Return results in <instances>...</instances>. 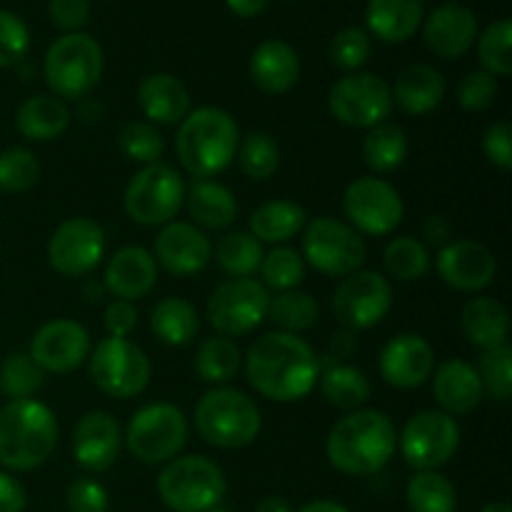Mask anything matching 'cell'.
I'll return each mask as SVG.
<instances>
[{
  "mask_svg": "<svg viewBox=\"0 0 512 512\" xmlns=\"http://www.w3.org/2000/svg\"><path fill=\"white\" fill-rule=\"evenodd\" d=\"M433 395L448 415H468L483 403L485 390L475 365L465 360H445L433 375Z\"/></svg>",
  "mask_w": 512,
  "mask_h": 512,
  "instance_id": "26",
  "label": "cell"
},
{
  "mask_svg": "<svg viewBox=\"0 0 512 512\" xmlns=\"http://www.w3.org/2000/svg\"><path fill=\"white\" fill-rule=\"evenodd\" d=\"M88 370L93 383L105 395L118 400L135 398L150 383V360L140 345L128 338H103L88 355Z\"/></svg>",
  "mask_w": 512,
  "mask_h": 512,
  "instance_id": "10",
  "label": "cell"
},
{
  "mask_svg": "<svg viewBox=\"0 0 512 512\" xmlns=\"http://www.w3.org/2000/svg\"><path fill=\"white\" fill-rule=\"evenodd\" d=\"M245 375L253 390L273 403H295L315 388L320 360L303 338L293 333H265L245 355Z\"/></svg>",
  "mask_w": 512,
  "mask_h": 512,
  "instance_id": "1",
  "label": "cell"
},
{
  "mask_svg": "<svg viewBox=\"0 0 512 512\" xmlns=\"http://www.w3.org/2000/svg\"><path fill=\"white\" fill-rule=\"evenodd\" d=\"M343 213L353 230L383 238L398 228L405 215V205L398 190L388 180L365 175L345 188Z\"/></svg>",
  "mask_w": 512,
  "mask_h": 512,
  "instance_id": "14",
  "label": "cell"
},
{
  "mask_svg": "<svg viewBox=\"0 0 512 512\" xmlns=\"http://www.w3.org/2000/svg\"><path fill=\"white\" fill-rule=\"evenodd\" d=\"M58 445V420L40 400H8L0 410V465L10 473L40 468Z\"/></svg>",
  "mask_w": 512,
  "mask_h": 512,
  "instance_id": "4",
  "label": "cell"
},
{
  "mask_svg": "<svg viewBox=\"0 0 512 512\" xmlns=\"http://www.w3.org/2000/svg\"><path fill=\"white\" fill-rule=\"evenodd\" d=\"M105 258V230L93 218H70L48 240V263L65 278L93 273Z\"/></svg>",
  "mask_w": 512,
  "mask_h": 512,
  "instance_id": "17",
  "label": "cell"
},
{
  "mask_svg": "<svg viewBox=\"0 0 512 512\" xmlns=\"http://www.w3.org/2000/svg\"><path fill=\"white\" fill-rule=\"evenodd\" d=\"M48 88L60 100H83L103 78V50L88 33H65L43 60Z\"/></svg>",
  "mask_w": 512,
  "mask_h": 512,
  "instance_id": "7",
  "label": "cell"
},
{
  "mask_svg": "<svg viewBox=\"0 0 512 512\" xmlns=\"http://www.w3.org/2000/svg\"><path fill=\"white\" fill-rule=\"evenodd\" d=\"M235 158H238L240 170L248 178L268 180L280 168V145L270 133L255 130V133H248L245 138H240Z\"/></svg>",
  "mask_w": 512,
  "mask_h": 512,
  "instance_id": "41",
  "label": "cell"
},
{
  "mask_svg": "<svg viewBox=\"0 0 512 512\" xmlns=\"http://www.w3.org/2000/svg\"><path fill=\"white\" fill-rule=\"evenodd\" d=\"M460 328H463V335L470 340V345H475V348H500V345H508V310H505V305L495 298H475L463 308Z\"/></svg>",
  "mask_w": 512,
  "mask_h": 512,
  "instance_id": "31",
  "label": "cell"
},
{
  "mask_svg": "<svg viewBox=\"0 0 512 512\" xmlns=\"http://www.w3.org/2000/svg\"><path fill=\"white\" fill-rule=\"evenodd\" d=\"M240 143V130L233 115L223 108L190 110L180 120L175 135L178 160L195 180H210L223 173L235 160Z\"/></svg>",
  "mask_w": 512,
  "mask_h": 512,
  "instance_id": "3",
  "label": "cell"
},
{
  "mask_svg": "<svg viewBox=\"0 0 512 512\" xmlns=\"http://www.w3.org/2000/svg\"><path fill=\"white\" fill-rule=\"evenodd\" d=\"M425 235H428V240H433V243H443L445 238H448V225H445L443 218H430L428 223H425Z\"/></svg>",
  "mask_w": 512,
  "mask_h": 512,
  "instance_id": "59",
  "label": "cell"
},
{
  "mask_svg": "<svg viewBox=\"0 0 512 512\" xmlns=\"http://www.w3.org/2000/svg\"><path fill=\"white\" fill-rule=\"evenodd\" d=\"M393 100L408 115H428L443 103L445 98V80L440 70L433 65H410L395 78V85L390 88Z\"/></svg>",
  "mask_w": 512,
  "mask_h": 512,
  "instance_id": "30",
  "label": "cell"
},
{
  "mask_svg": "<svg viewBox=\"0 0 512 512\" xmlns=\"http://www.w3.org/2000/svg\"><path fill=\"white\" fill-rule=\"evenodd\" d=\"M65 503L70 512H108V493L93 478H80L68 485Z\"/></svg>",
  "mask_w": 512,
  "mask_h": 512,
  "instance_id": "52",
  "label": "cell"
},
{
  "mask_svg": "<svg viewBox=\"0 0 512 512\" xmlns=\"http://www.w3.org/2000/svg\"><path fill=\"white\" fill-rule=\"evenodd\" d=\"M205 512H233V510H228V508H220V505H215V508H210V510H205Z\"/></svg>",
  "mask_w": 512,
  "mask_h": 512,
  "instance_id": "62",
  "label": "cell"
},
{
  "mask_svg": "<svg viewBox=\"0 0 512 512\" xmlns=\"http://www.w3.org/2000/svg\"><path fill=\"white\" fill-rule=\"evenodd\" d=\"M140 110L150 123L173 125L190 113V93L175 75L153 73L138 85Z\"/></svg>",
  "mask_w": 512,
  "mask_h": 512,
  "instance_id": "27",
  "label": "cell"
},
{
  "mask_svg": "<svg viewBox=\"0 0 512 512\" xmlns=\"http://www.w3.org/2000/svg\"><path fill=\"white\" fill-rule=\"evenodd\" d=\"M478 38V18L460 3L435 8L423 23V40L430 53L443 60H455L468 53Z\"/></svg>",
  "mask_w": 512,
  "mask_h": 512,
  "instance_id": "23",
  "label": "cell"
},
{
  "mask_svg": "<svg viewBox=\"0 0 512 512\" xmlns=\"http://www.w3.org/2000/svg\"><path fill=\"white\" fill-rule=\"evenodd\" d=\"M498 260L478 240H453L438 253V275L460 293H478L495 280Z\"/></svg>",
  "mask_w": 512,
  "mask_h": 512,
  "instance_id": "19",
  "label": "cell"
},
{
  "mask_svg": "<svg viewBox=\"0 0 512 512\" xmlns=\"http://www.w3.org/2000/svg\"><path fill=\"white\" fill-rule=\"evenodd\" d=\"M478 375L483 383L485 395H490L498 403H508L512 395V348L500 345V348L483 350L478 360Z\"/></svg>",
  "mask_w": 512,
  "mask_h": 512,
  "instance_id": "46",
  "label": "cell"
},
{
  "mask_svg": "<svg viewBox=\"0 0 512 512\" xmlns=\"http://www.w3.org/2000/svg\"><path fill=\"white\" fill-rule=\"evenodd\" d=\"M263 418L253 400L235 388H213L195 405V430L208 445L238 450L253 443Z\"/></svg>",
  "mask_w": 512,
  "mask_h": 512,
  "instance_id": "5",
  "label": "cell"
},
{
  "mask_svg": "<svg viewBox=\"0 0 512 512\" xmlns=\"http://www.w3.org/2000/svg\"><path fill=\"white\" fill-rule=\"evenodd\" d=\"M28 505V495L18 478L0 470V512H23Z\"/></svg>",
  "mask_w": 512,
  "mask_h": 512,
  "instance_id": "56",
  "label": "cell"
},
{
  "mask_svg": "<svg viewBox=\"0 0 512 512\" xmlns=\"http://www.w3.org/2000/svg\"><path fill=\"white\" fill-rule=\"evenodd\" d=\"M318 315V300L308 293H300V290H285V293H278L275 298H270L268 318H273V323L283 333L298 335L303 330H310L318 323Z\"/></svg>",
  "mask_w": 512,
  "mask_h": 512,
  "instance_id": "40",
  "label": "cell"
},
{
  "mask_svg": "<svg viewBox=\"0 0 512 512\" xmlns=\"http://www.w3.org/2000/svg\"><path fill=\"white\" fill-rule=\"evenodd\" d=\"M123 448V430L118 420L103 410L85 413L73 430V455L88 473H105L113 468Z\"/></svg>",
  "mask_w": 512,
  "mask_h": 512,
  "instance_id": "22",
  "label": "cell"
},
{
  "mask_svg": "<svg viewBox=\"0 0 512 512\" xmlns=\"http://www.w3.org/2000/svg\"><path fill=\"white\" fill-rule=\"evenodd\" d=\"M260 273H263L265 288H273L278 293L298 290V285H303L305 280V260L298 250L278 245V248L263 255Z\"/></svg>",
  "mask_w": 512,
  "mask_h": 512,
  "instance_id": "44",
  "label": "cell"
},
{
  "mask_svg": "<svg viewBox=\"0 0 512 512\" xmlns=\"http://www.w3.org/2000/svg\"><path fill=\"white\" fill-rule=\"evenodd\" d=\"M225 5L240 18H255V15L263 13L268 0H225Z\"/></svg>",
  "mask_w": 512,
  "mask_h": 512,
  "instance_id": "57",
  "label": "cell"
},
{
  "mask_svg": "<svg viewBox=\"0 0 512 512\" xmlns=\"http://www.w3.org/2000/svg\"><path fill=\"white\" fill-rule=\"evenodd\" d=\"M512 23L508 18L495 20L478 40V58L485 73L493 78H508L512 73Z\"/></svg>",
  "mask_w": 512,
  "mask_h": 512,
  "instance_id": "45",
  "label": "cell"
},
{
  "mask_svg": "<svg viewBox=\"0 0 512 512\" xmlns=\"http://www.w3.org/2000/svg\"><path fill=\"white\" fill-rule=\"evenodd\" d=\"M155 280H158V263L153 253L140 245L120 248L105 263L103 285L115 300L133 303V300L145 298L155 288Z\"/></svg>",
  "mask_w": 512,
  "mask_h": 512,
  "instance_id": "24",
  "label": "cell"
},
{
  "mask_svg": "<svg viewBox=\"0 0 512 512\" xmlns=\"http://www.w3.org/2000/svg\"><path fill=\"white\" fill-rule=\"evenodd\" d=\"M28 355L43 373H70L88 360L90 335L75 320H50L33 335Z\"/></svg>",
  "mask_w": 512,
  "mask_h": 512,
  "instance_id": "18",
  "label": "cell"
},
{
  "mask_svg": "<svg viewBox=\"0 0 512 512\" xmlns=\"http://www.w3.org/2000/svg\"><path fill=\"white\" fill-rule=\"evenodd\" d=\"M480 512H512L508 503H488Z\"/></svg>",
  "mask_w": 512,
  "mask_h": 512,
  "instance_id": "61",
  "label": "cell"
},
{
  "mask_svg": "<svg viewBox=\"0 0 512 512\" xmlns=\"http://www.w3.org/2000/svg\"><path fill=\"white\" fill-rule=\"evenodd\" d=\"M423 0H368L365 25L383 43H405L423 23Z\"/></svg>",
  "mask_w": 512,
  "mask_h": 512,
  "instance_id": "29",
  "label": "cell"
},
{
  "mask_svg": "<svg viewBox=\"0 0 512 512\" xmlns=\"http://www.w3.org/2000/svg\"><path fill=\"white\" fill-rule=\"evenodd\" d=\"M320 390L325 403L340 410H360L370 400V380L355 365H333L320 375Z\"/></svg>",
  "mask_w": 512,
  "mask_h": 512,
  "instance_id": "36",
  "label": "cell"
},
{
  "mask_svg": "<svg viewBox=\"0 0 512 512\" xmlns=\"http://www.w3.org/2000/svg\"><path fill=\"white\" fill-rule=\"evenodd\" d=\"M398 448L393 420L373 408H360L333 425L325 443L330 465L345 475H375Z\"/></svg>",
  "mask_w": 512,
  "mask_h": 512,
  "instance_id": "2",
  "label": "cell"
},
{
  "mask_svg": "<svg viewBox=\"0 0 512 512\" xmlns=\"http://www.w3.org/2000/svg\"><path fill=\"white\" fill-rule=\"evenodd\" d=\"M40 178V163L30 150L8 148L0 153V190L3 193H25Z\"/></svg>",
  "mask_w": 512,
  "mask_h": 512,
  "instance_id": "48",
  "label": "cell"
},
{
  "mask_svg": "<svg viewBox=\"0 0 512 512\" xmlns=\"http://www.w3.org/2000/svg\"><path fill=\"white\" fill-rule=\"evenodd\" d=\"M408 135L400 125L380 123L368 130L363 140V160L373 173H393L408 158Z\"/></svg>",
  "mask_w": 512,
  "mask_h": 512,
  "instance_id": "35",
  "label": "cell"
},
{
  "mask_svg": "<svg viewBox=\"0 0 512 512\" xmlns=\"http://www.w3.org/2000/svg\"><path fill=\"white\" fill-rule=\"evenodd\" d=\"M408 508L413 512H455L458 510V493L455 485L450 483L445 475L438 470H425V473H415L410 478L408 490Z\"/></svg>",
  "mask_w": 512,
  "mask_h": 512,
  "instance_id": "38",
  "label": "cell"
},
{
  "mask_svg": "<svg viewBox=\"0 0 512 512\" xmlns=\"http://www.w3.org/2000/svg\"><path fill=\"white\" fill-rule=\"evenodd\" d=\"M70 125V108L55 95H33L18 108V130L33 143L60 138Z\"/></svg>",
  "mask_w": 512,
  "mask_h": 512,
  "instance_id": "33",
  "label": "cell"
},
{
  "mask_svg": "<svg viewBox=\"0 0 512 512\" xmlns=\"http://www.w3.org/2000/svg\"><path fill=\"white\" fill-rule=\"evenodd\" d=\"M328 108L338 123L370 130L388 120L393 110V93L380 75L348 73L330 88Z\"/></svg>",
  "mask_w": 512,
  "mask_h": 512,
  "instance_id": "13",
  "label": "cell"
},
{
  "mask_svg": "<svg viewBox=\"0 0 512 512\" xmlns=\"http://www.w3.org/2000/svg\"><path fill=\"white\" fill-rule=\"evenodd\" d=\"M393 308V288L388 278L375 270H358L345 275L333 295V313L340 325L350 330H368L383 323Z\"/></svg>",
  "mask_w": 512,
  "mask_h": 512,
  "instance_id": "16",
  "label": "cell"
},
{
  "mask_svg": "<svg viewBox=\"0 0 512 512\" xmlns=\"http://www.w3.org/2000/svg\"><path fill=\"white\" fill-rule=\"evenodd\" d=\"M298 512H350L345 505L335 503V500H313V503L303 505Z\"/></svg>",
  "mask_w": 512,
  "mask_h": 512,
  "instance_id": "60",
  "label": "cell"
},
{
  "mask_svg": "<svg viewBox=\"0 0 512 512\" xmlns=\"http://www.w3.org/2000/svg\"><path fill=\"white\" fill-rule=\"evenodd\" d=\"M378 365L385 383L398 390H413L433 375L435 353L423 335L403 333L385 343Z\"/></svg>",
  "mask_w": 512,
  "mask_h": 512,
  "instance_id": "21",
  "label": "cell"
},
{
  "mask_svg": "<svg viewBox=\"0 0 512 512\" xmlns=\"http://www.w3.org/2000/svg\"><path fill=\"white\" fill-rule=\"evenodd\" d=\"M45 373L28 353H10L0 365V393L8 400H28L43 388Z\"/></svg>",
  "mask_w": 512,
  "mask_h": 512,
  "instance_id": "43",
  "label": "cell"
},
{
  "mask_svg": "<svg viewBox=\"0 0 512 512\" xmlns=\"http://www.w3.org/2000/svg\"><path fill=\"white\" fill-rule=\"evenodd\" d=\"M198 328V310L178 295L158 300L155 308L150 310V330L160 343L170 345V348H183V345L193 343Z\"/></svg>",
  "mask_w": 512,
  "mask_h": 512,
  "instance_id": "34",
  "label": "cell"
},
{
  "mask_svg": "<svg viewBox=\"0 0 512 512\" xmlns=\"http://www.w3.org/2000/svg\"><path fill=\"white\" fill-rule=\"evenodd\" d=\"M215 260L220 268L233 278H250L260 270L263 263V243L255 240L250 233L243 230H230L215 243L213 248Z\"/></svg>",
  "mask_w": 512,
  "mask_h": 512,
  "instance_id": "37",
  "label": "cell"
},
{
  "mask_svg": "<svg viewBox=\"0 0 512 512\" xmlns=\"http://www.w3.org/2000/svg\"><path fill=\"white\" fill-rule=\"evenodd\" d=\"M460 425L443 410H423L405 423L400 450L405 463L418 473L438 470L458 453Z\"/></svg>",
  "mask_w": 512,
  "mask_h": 512,
  "instance_id": "15",
  "label": "cell"
},
{
  "mask_svg": "<svg viewBox=\"0 0 512 512\" xmlns=\"http://www.w3.org/2000/svg\"><path fill=\"white\" fill-rule=\"evenodd\" d=\"M228 480L205 455H178L158 475V495L173 512H205L223 503Z\"/></svg>",
  "mask_w": 512,
  "mask_h": 512,
  "instance_id": "6",
  "label": "cell"
},
{
  "mask_svg": "<svg viewBox=\"0 0 512 512\" xmlns=\"http://www.w3.org/2000/svg\"><path fill=\"white\" fill-rule=\"evenodd\" d=\"M270 293L255 278H230L213 290L208 300V320L223 338L248 335L268 318Z\"/></svg>",
  "mask_w": 512,
  "mask_h": 512,
  "instance_id": "12",
  "label": "cell"
},
{
  "mask_svg": "<svg viewBox=\"0 0 512 512\" xmlns=\"http://www.w3.org/2000/svg\"><path fill=\"white\" fill-rule=\"evenodd\" d=\"M240 363H243V358H240L238 345L223 335L203 340L198 353H195V373L200 375V380L213 385L233 380L238 375Z\"/></svg>",
  "mask_w": 512,
  "mask_h": 512,
  "instance_id": "39",
  "label": "cell"
},
{
  "mask_svg": "<svg viewBox=\"0 0 512 512\" xmlns=\"http://www.w3.org/2000/svg\"><path fill=\"white\" fill-rule=\"evenodd\" d=\"M103 325L108 330V338H128L138 328V310L128 300H113L105 308Z\"/></svg>",
  "mask_w": 512,
  "mask_h": 512,
  "instance_id": "55",
  "label": "cell"
},
{
  "mask_svg": "<svg viewBox=\"0 0 512 512\" xmlns=\"http://www.w3.org/2000/svg\"><path fill=\"white\" fill-rule=\"evenodd\" d=\"M383 265L390 278L400 283H413L430 270V253L418 238L403 235V238L390 240L383 253Z\"/></svg>",
  "mask_w": 512,
  "mask_h": 512,
  "instance_id": "42",
  "label": "cell"
},
{
  "mask_svg": "<svg viewBox=\"0 0 512 512\" xmlns=\"http://www.w3.org/2000/svg\"><path fill=\"white\" fill-rule=\"evenodd\" d=\"M30 48V33L18 15L0 10V68L20 63Z\"/></svg>",
  "mask_w": 512,
  "mask_h": 512,
  "instance_id": "51",
  "label": "cell"
},
{
  "mask_svg": "<svg viewBox=\"0 0 512 512\" xmlns=\"http://www.w3.org/2000/svg\"><path fill=\"white\" fill-rule=\"evenodd\" d=\"M248 73L258 90L268 95H283L298 83L300 58L293 45L285 40H263L250 55Z\"/></svg>",
  "mask_w": 512,
  "mask_h": 512,
  "instance_id": "25",
  "label": "cell"
},
{
  "mask_svg": "<svg viewBox=\"0 0 512 512\" xmlns=\"http://www.w3.org/2000/svg\"><path fill=\"white\" fill-rule=\"evenodd\" d=\"M498 98V80L485 70H470L458 85V103L468 113H483Z\"/></svg>",
  "mask_w": 512,
  "mask_h": 512,
  "instance_id": "50",
  "label": "cell"
},
{
  "mask_svg": "<svg viewBox=\"0 0 512 512\" xmlns=\"http://www.w3.org/2000/svg\"><path fill=\"white\" fill-rule=\"evenodd\" d=\"M248 225L250 235L260 243L283 245L308 225V215H305L303 205L293 203V200H268L253 210Z\"/></svg>",
  "mask_w": 512,
  "mask_h": 512,
  "instance_id": "32",
  "label": "cell"
},
{
  "mask_svg": "<svg viewBox=\"0 0 512 512\" xmlns=\"http://www.w3.org/2000/svg\"><path fill=\"white\" fill-rule=\"evenodd\" d=\"M120 150L128 155L133 163L140 165H153L160 163L165 153V140L160 135V130L153 123H145V120H133V123L123 125L118 135Z\"/></svg>",
  "mask_w": 512,
  "mask_h": 512,
  "instance_id": "47",
  "label": "cell"
},
{
  "mask_svg": "<svg viewBox=\"0 0 512 512\" xmlns=\"http://www.w3.org/2000/svg\"><path fill=\"white\" fill-rule=\"evenodd\" d=\"M483 153L485 158L500 170L512 168V125L508 120L493 123L483 135Z\"/></svg>",
  "mask_w": 512,
  "mask_h": 512,
  "instance_id": "53",
  "label": "cell"
},
{
  "mask_svg": "<svg viewBox=\"0 0 512 512\" xmlns=\"http://www.w3.org/2000/svg\"><path fill=\"white\" fill-rule=\"evenodd\" d=\"M125 445L145 465H165L188 443V418L170 403H153L130 418Z\"/></svg>",
  "mask_w": 512,
  "mask_h": 512,
  "instance_id": "9",
  "label": "cell"
},
{
  "mask_svg": "<svg viewBox=\"0 0 512 512\" xmlns=\"http://www.w3.org/2000/svg\"><path fill=\"white\" fill-rule=\"evenodd\" d=\"M185 205H188L193 225L203 233L230 228L238 215V200L233 190L225 188L218 180H195L190 188H185Z\"/></svg>",
  "mask_w": 512,
  "mask_h": 512,
  "instance_id": "28",
  "label": "cell"
},
{
  "mask_svg": "<svg viewBox=\"0 0 512 512\" xmlns=\"http://www.w3.org/2000/svg\"><path fill=\"white\" fill-rule=\"evenodd\" d=\"M185 205V183L175 168L165 163L143 165L130 178L123 193V208L133 223L155 228L173 223Z\"/></svg>",
  "mask_w": 512,
  "mask_h": 512,
  "instance_id": "8",
  "label": "cell"
},
{
  "mask_svg": "<svg viewBox=\"0 0 512 512\" xmlns=\"http://www.w3.org/2000/svg\"><path fill=\"white\" fill-rule=\"evenodd\" d=\"M365 240L358 230L335 218H315L303 228V260L318 273L345 278L363 268Z\"/></svg>",
  "mask_w": 512,
  "mask_h": 512,
  "instance_id": "11",
  "label": "cell"
},
{
  "mask_svg": "<svg viewBox=\"0 0 512 512\" xmlns=\"http://www.w3.org/2000/svg\"><path fill=\"white\" fill-rule=\"evenodd\" d=\"M370 58V35L363 28H343L330 43V63L345 73H355Z\"/></svg>",
  "mask_w": 512,
  "mask_h": 512,
  "instance_id": "49",
  "label": "cell"
},
{
  "mask_svg": "<svg viewBox=\"0 0 512 512\" xmlns=\"http://www.w3.org/2000/svg\"><path fill=\"white\" fill-rule=\"evenodd\" d=\"M213 258V243L193 223L173 220L163 225L155 238V263L163 265L170 275H195L208 268Z\"/></svg>",
  "mask_w": 512,
  "mask_h": 512,
  "instance_id": "20",
  "label": "cell"
},
{
  "mask_svg": "<svg viewBox=\"0 0 512 512\" xmlns=\"http://www.w3.org/2000/svg\"><path fill=\"white\" fill-rule=\"evenodd\" d=\"M255 512H293V508H290L288 500L280 498V495H268V498H263L255 505Z\"/></svg>",
  "mask_w": 512,
  "mask_h": 512,
  "instance_id": "58",
  "label": "cell"
},
{
  "mask_svg": "<svg viewBox=\"0 0 512 512\" xmlns=\"http://www.w3.org/2000/svg\"><path fill=\"white\" fill-rule=\"evenodd\" d=\"M50 20L65 33H78L90 18V0H50Z\"/></svg>",
  "mask_w": 512,
  "mask_h": 512,
  "instance_id": "54",
  "label": "cell"
}]
</instances>
